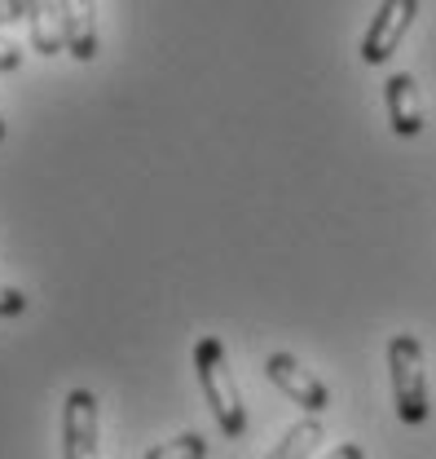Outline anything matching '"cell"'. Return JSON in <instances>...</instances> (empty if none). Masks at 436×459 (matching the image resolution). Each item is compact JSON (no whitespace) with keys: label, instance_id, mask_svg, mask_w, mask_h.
Masks as SVG:
<instances>
[{"label":"cell","instance_id":"cell-5","mask_svg":"<svg viewBox=\"0 0 436 459\" xmlns=\"http://www.w3.org/2000/svg\"><path fill=\"white\" fill-rule=\"evenodd\" d=\"M265 376H269L273 385L295 402L304 415H322V411L330 406L327 385H322L313 371H304L291 353H269V358H265Z\"/></svg>","mask_w":436,"mask_h":459},{"label":"cell","instance_id":"cell-8","mask_svg":"<svg viewBox=\"0 0 436 459\" xmlns=\"http://www.w3.org/2000/svg\"><path fill=\"white\" fill-rule=\"evenodd\" d=\"M22 18L31 27V49L54 57L66 49L62 40V4L57 0H22Z\"/></svg>","mask_w":436,"mask_h":459},{"label":"cell","instance_id":"cell-7","mask_svg":"<svg viewBox=\"0 0 436 459\" xmlns=\"http://www.w3.org/2000/svg\"><path fill=\"white\" fill-rule=\"evenodd\" d=\"M62 4V40L66 54L75 62H93L98 57V4L93 0H57Z\"/></svg>","mask_w":436,"mask_h":459},{"label":"cell","instance_id":"cell-11","mask_svg":"<svg viewBox=\"0 0 436 459\" xmlns=\"http://www.w3.org/2000/svg\"><path fill=\"white\" fill-rule=\"evenodd\" d=\"M18 314H27V296L18 287L0 283V318H18Z\"/></svg>","mask_w":436,"mask_h":459},{"label":"cell","instance_id":"cell-9","mask_svg":"<svg viewBox=\"0 0 436 459\" xmlns=\"http://www.w3.org/2000/svg\"><path fill=\"white\" fill-rule=\"evenodd\" d=\"M322 437H327V433H322V420H318V415H304L300 424H291V429L282 433V442H278L265 459H309L322 446Z\"/></svg>","mask_w":436,"mask_h":459},{"label":"cell","instance_id":"cell-13","mask_svg":"<svg viewBox=\"0 0 436 459\" xmlns=\"http://www.w3.org/2000/svg\"><path fill=\"white\" fill-rule=\"evenodd\" d=\"M322 459H366V451H362L357 442H339V446H335V451H327Z\"/></svg>","mask_w":436,"mask_h":459},{"label":"cell","instance_id":"cell-12","mask_svg":"<svg viewBox=\"0 0 436 459\" xmlns=\"http://www.w3.org/2000/svg\"><path fill=\"white\" fill-rule=\"evenodd\" d=\"M18 66H22V49L9 36H0V71H18Z\"/></svg>","mask_w":436,"mask_h":459},{"label":"cell","instance_id":"cell-15","mask_svg":"<svg viewBox=\"0 0 436 459\" xmlns=\"http://www.w3.org/2000/svg\"><path fill=\"white\" fill-rule=\"evenodd\" d=\"M0 137H4V124H0Z\"/></svg>","mask_w":436,"mask_h":459},{"label":"cell","instance_id":"cell-6","mask_svg":"<svg viewBox=\"0 0 436 459\" xmlns=\"http://www.w3.org/2000/svg\"><path fill=\"white\" fill-rule=\"evenodd\" d=\"M383 111L397 137H419L423 133V89L410 71H397L388 75L383 84Z\"/></svg>","mask_w":436,"mask_h":459},{"label":"cell","instance_id":"cell-2","mask_svg":"<svg viewBox=\"0 0 436 459\" xmlns=\"http://www.w3.org/2000/svg\"><path fill=\"white\" fill-rule=\"evenodd\" d=\"M388 380H392V402H397V415L406 424H423L432 415V402H428V371H423V344L419 336L401 332L388 341Z\"/></svg>","mask_w":436,"mask_h":459},{"label":"cell","instance_id":"cell-3","mask_svg":"<svg viewBox=\"0 0 436 459\" xmlns=\"http://www.w3.org/2000/svg\"><path fill=\"white\" fill-rule=\"evenodd\" d=\"M415 18H419V0H383L366 27V36H362V57L371 66H383L397 54V45L406 40V31L415 27Z\"/></svg>","mask_w":436,"mask_h":459},{"label":"cell","instance_id":"cell-10","mask_svg":"<svg viewBox=\"0 0 436 459\" xmlns=\"http://www.w3.org/2000/svg\"><path fill=\"white\" fill-rule=\"evenodd\" d=\"M146 459H208V437H199V433H181V437H172V442L150 446Z\"/></svg>","mask_w":436,"mask_h":459},{"label":"cell","instance_id":"cell-14","mask_svg":"<svg viewBox=\"0 0 436 459\" xmlns=\"http://www.w3.org/2000/svg\"><path fill=\"white\" fill-rule=\"evenodd\" d=\"M4 22H22V0H0V27Z\"/></svg>","mask_w":436,"mask_h":459},{"label":"cell","instance_id":"cell-1","mask_svg":"<svg viewBox=\"0 0 436 459\" xmlns=\"http://www.w3.org/2000/svg\"><path fill=\"white\" fill-rule=\"evenodd\" d=\"M194 371H199V389L208 398V411L217 415L220 433L225 437H243L247 433V406H243L234 371L225 362V344L217 336H199V344H194Z\"/></svg>","mask_w":436,"mask_h":459},{"label":"cell","instance_id":"cell-4","mask_svg":"<svg viewBox=\"0 0 436 459\" xmlns=\"http://www.w3.org/2000/svg\"><path fill=\"white\" fill-rule=\"evenodd\" d=\"M62 459H98V398L71 389L62 402Z\"/></svg>","mask_w":436,"mask_h":459}]
</instances>
